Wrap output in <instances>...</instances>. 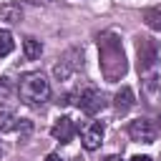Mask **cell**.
<instances>
[{"mask_svg":"<svg viewBox=\"0 0 161 161\" xmlns=\"http://www.w3.org/2000/svg\"><path fill=\"white\" fill-rule=\"evenodd\" d=\"M103 123L101 121H91L86 128H83V148L86 151H96L101 143H103Z\"/></svg>","mask_w":161,"mask_h":161,"instance_id":"obj_6","label":"cell"},{"mask_svg":"<svg viewBox=\"0 0 161 161\" xmlns=\"http://www.w3.org/2000/svg\"><path fill=\"white\" fill-rule=\"evenodd\" d=\"M75 131H78V126H75V121H73V118H68V116H60V118H55V123L50 126V136H53L55 141H60V143H68V141H73Z\"/></svg>","mask_w":161,"mask_h":161,"instance_id":"obj_5","label":"cell"},{"mask_svg":"<svg viewBox=\"0 0 161 161\" xmlns=\"http://www.w3.org/2000/svg\"><path fill=\"white\" fill-rule=\"evenodd\" d=\"M78 108L88 116H96L101 108H103V93L96 91V88H86L78 93Z\"/></svg>","mask_w":161,"mask_h":161,"instance_id":"obj_4","label":"cell"},{"mask_svg":"<svg viewBox=\"0 0 161 161\" xmlns=\"http://www.w3.org/2000/svg\"><path fill=\"white\" fill-rule=\"evenodd\" d=\"M18 93L28 106H40V103H45L50 98V83L45 80V75L40 70H33V73L20 75Z\"/></svg>","mask_w":161,"mask_h":161,"instance_id":"obj_2","label":"cell"},{"mask_svg":"<svg viewBox=\"0 0 161 161\" xmlns=\"http://www.w3.org/2000/svg\"><path fill=\"white\" fill-rule=\"evenodd\" d=\"M13 48H15V40H13L10 30H0V58L10 55V53H13Z\"/></svg>","mask_w":161,"mask_h":161,"instance_id":"obj_11","label":"cell"},{"mask_svg":"<svg viewBox=\"0 0 161 161\" xmlns=\"http://www.w3.org/2000/svg\"><path fill=\"white\" fill-rule=\"evenodd\" d=\"M156 60V45L148 40V38H141L138 40V68L141 70H148Z\"/></svg>","mask_w":161,"mask_h":161,"instance_id":"obj_7","label":"cell"},{"mask_svg":"<svg viewBox=\"0 0 161 161\" xmlns=\"http://www.w3.org/2000/svg\"><path fill=\"white\" fill-rule=\"evenodd\" d=\"M0 153H3V148H0Z\"/></svg>","mask_w":161,"mask_h":161,"instance_id":"obj_16","label":"cell"},{"mask_svg":"<svg viewBox=\"0 0 161 161\" xmlns=\"http://www.w3.org/2000/svg\"><path fill=\"white\" fill-rule=\"evenodd\" d=\"M128 136L138 143H153L156 141V126L148 118H136L128 123Z\"/></svg>","mask_w":161,"mask_h":161,"instance_id":"obj_3","label":"cell"},{"mask_svg":"<svg viewBox=\"0 0 161 161\" xmlns=\"http://www.w3.org/2000/svg\"><path fill=\"white\" fill-rule=\"evenodd\" d=\"M143 18H146V25H148V28L161 30V8H151V10H146Z\"/></svg>","mask_w":161,"mask_h":161,"instance_id":"obj_12","label":"cell"},{"mask_svg":"<svg viewBox=\"0 0 161 161\" xmlns=\"http://www.w3.org/2000/svg\"><path fill=\"white\" fill-rule=\"evenodd\" d=\"M18 118H15V113L10 111V108H5V106H0V131H13L18 123H15Z\"/></svg>","mask_w":161,"mask_h":161,"instance_id":"obj_10","label":"cell"},{"mask_svg":"<svg viewBox=\"0 0 161 161\" xmlns=\"http://www.w3.org/2000/svg\"><path fill=\"white\" fill-rule=\"evenodd\" d=\"M113 101H116V103H113V106H116V111H118V113H126V111L133 106V91H131L128 86H123V88L116 93V98H113Z\"/></svg>","mask_w":161,"mask_h":161,"instance_id":"obj_8","label":"cell"},{"mask_svg":"<svg viewBox=\"0 0 161 161\" xmlns=\"http://www.w3.org/2000/svg\"><path fill=\"white\" fill-rule=\"evenodd\" d=\"M103 161H123V158H121V156H106Z\"/></svg>","mask_w":161,"mask_h":161,"instance_id":"obj_15","label":"cell"},{"mask_svg":"<svg viewBox=\"0 0 161 161\" xmlns=\"http://www.w3.org/2000/svg\"><path fill=\"white\" fill-rule=\"evenodd\" d=\"M40 53H43L40 40H35V38H25L23 40V55H25V60H35V58H40Z\"/></svg>","mask_w":161,"mask_h":161,"instance_id":"obj_9","label":"cell"},{"mask_svg":"<svg viewBox=\"0 0 161 161\" xmlns=\"http://www.w3.org/2000/svg\"><path fill=\"white\" fill-rule=\"evenodd\" d=\"M131 161H151V156H141V153H136V156H131Z\"/></svg>","mask_w":161,"mask_h":161,"instance_id":"obj_13","label":"cell"},{"mask_svg":"<svg viewBox=\"0 0 161 161\" xmlns=\"http://www.w3.org/2000/svg\"><path fill=\"white\" fill-rule=\"evenodd\" d=\"M98 55H101V73L106 80H118L126 73V55L121 40L113 33L98 35Z\"/></svg>","mask_w":161,"mask_h":161,"instance_id":"obj_1","label":"cell"},{"mask_svg":"<svg viewBox=\"0 0 161 161\" xmlns=\"http://www.w3.org/2000/svg\"><path fill=\"white\" fill-rule=\"evenodd\" d=\"M45 161H63V158H60L58 153H48V156H45Z\"/></svg>","mask_w":161,"mask_h":161,"instance_id":"obj_14","label":"cell"}]
</instances>
